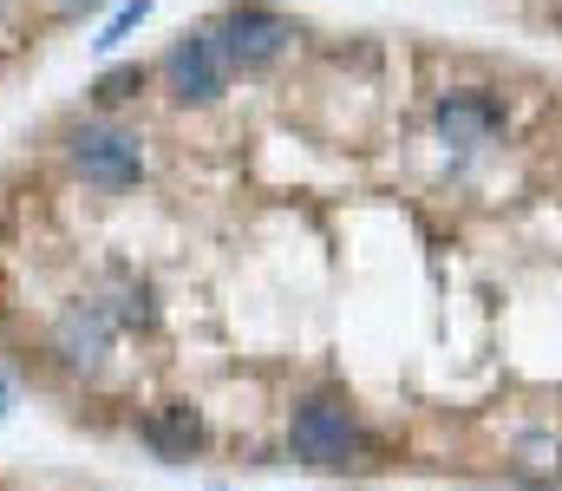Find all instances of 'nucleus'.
Listing matches in <instances>:
<instances>
[{"label": "nucleus", "mask_w": 562, "mask_h": 491, "mask_svg": "<svg viewBox=\"0 0 562 491\" xmlns=\"http://www.w3.org/2000/svg\"><path fill=\"white\" fill-rule=\"evenodd\" d=\"M0 413H7V380H0Z\"/></svg>", "instance_id": "13"}, {"label": "nucleus", "mask_w": 562, "mask_h": 491, "mask_svg": "<svg viewBox=\"0 0 562 491\" xmlns=\"http://www.w3.org/2000/svg\"><path fill=\"white\" fill-rule=\"evenodd\" d=\"M524 479H562V439L550 446V439H524Z\"/></svg>", "instance_id": "11"}, {"label": "nucleus", "mask_w": 562, "mask_h": 491, "mask_svg": "<svg viewBox=\"0 0 562 491\" xmlns=\"http://www.w3.org/2000/svg\"><path fill=\"white\" fill-rule=\"evenodd\" d=\"M59 13H86V7H99V0H53Z\"/></svg>", "instance_id": "12"}, {"label": "nucleus", "mask_w": 562, "mask_h": 491, "mask_svg": "<svg viewBox=\"0 0 562 491\" xmlns=\"http://www.w3.org/2000/svg\"><path fill=\"white\" fill-rule=\"evenodd\" d=\"M66 158L92 190H138L144 183V138L125 125H79L66 138Z\"/></svg>", "instance_id": "3"}, {"label": "nucleus", "mask_w": 562, "mask_h": 491, "mask_svg": "<svg viewBox=\"0 0 562 491\" xmlns=\"http://www.w3.org/2000/svg\"><path fill=\"white\" fill-rule=\"evenodd\" d=\"M431 119H438V138L458 145V152H477V145H491L504 132V105L491 92H445Z\"/></svg>", "instance_id": "7"}, {"label": "nucleus", "mask_w": 562, "mask_h": 491, "mask_svg": "<svg viewBox=\"0 0 562 491\" xmlns=\"http://www.w3.org/2000/svg\"><path fill=\"white\" fill-rule=\"evenodd\" d=\"M157 72H164V86H170V99H177V105H216L236 66L223 59L216 33H210V26H196V33H177V40H170V53L157 59Z\"/></svg>", "instance_id": "4"}, {"label": "nucleus", "mask_w": 562, "mask_h": 491, "mask_svg": "<svg viewBox=\"0 0 562 491\" xmlns=\"http://www.w3.org/2000/svg\"><path fill=\"white\" fill-rule=\"evenodd\" d=\"M144 20H150V0H125V7H119V13H112V20H105V33H99V40H92V46H105V53H112V46H119V40H132V33H138Z\"/></svg>", "instance_id": "10"}, {"label": "nucleus", "mask_w": 562, "mask_h": 491, "mask_svg": "<svg viewBox=\"0 0 562 491\" xmlns=\"http://www.w3.org/2000/svg\"><path fill=\"white\" fill-rule=\"evenodd\" d=\"M210 33H216L223 59H229V66H243V72L276 66L281 53L294 46V20L276 13V7H262V0H236V7H223V13L210 20Z\"/></svg>", "instance_id": "2"}, {"label": "nucleus", "mask_w": 562, "mask_h": 491, "mask_svg": "<svg viewBox=\"0 0 562 491\" xmlns=\"http://www.w3.org/2000/svg\"><path fill=\"white\" fill-rule=\"evenodd\" d=\"M112 322L119 327H150L157 322V302H150V282L144 276H119V289H112Z\"/></svg>", "instance_id": "8"}, {"label": "nucleus", "mask_w": 562, "mask_h": 491, "mask_svg": "<svg viewBox=\"0 0 562 491\" xmlns=\"http://www.w3.org/2000/svg\"><path fill=\"white\" fill-rule=\"evenodd\" d=\"M144 79H150L144 66H112V72H99V79H92L86 92H92V105H105V112H112V105L138 99V92H144Z\"/></svg>", "instance_id": "9"}, {"label": "nucleus", "mask_w": 562, "mask_h": 491, "mask_svg": "<svg viewBox=\"0 0 562 491\" xmlns=\"http://www.w3.org/2000/svg\"><path fill=\"white\" fill-rule=\"evenodd\" d=\"M112 334H119V322H112L105 295H92V302H72V309L53 322V354H59L72 373H92V367L112 354Z\"/></svg>", "instance_id": "5"}, {"label": "nucleus", "mask_w": 562, "mask_h": 491, "mask_svg": "<svg viewBox=\"0 0 562 491\" xmlns=\"http://www.w3.org/2000/svg\"><path fill=\"white\" fill-rule=\"evenodd\" d=\"M367 446H373V439H367L360 413H353L347 400H334V393H307V400L294 406V420H288V453H294L301 466L347 472V466H360Z\"/></svg>", "instance_id": "1"}, {"label": "nucleus", "mask_w": 562, "mask_h": 491, "mask_svg": "<svg viewBox=\"0 0 562 491\" xmlns=\"http://www.w3.org/2000/svg\"><path fill=\"white\" fill-rule=\"evenodd\" d=\"M138 439L157 453V459L183 466V459H196V453H203L210 426H203V413H196L190 400H164V406H150V413L138 420Z\"/></svg>", "instance_id": "6"}]
</instances>
